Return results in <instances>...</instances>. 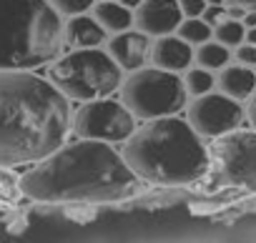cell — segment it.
Listing matches in <instances>:
<instances>
[{
	"instance_id": "obj_1",
	"label": "cell",
	"mask_w": 256,
	"mask_h": 243,
	"mask_svg": "<svg viewBox=\"0 0 256 243\" xmlns=\"http://www.w3.org/2000/svg\"><path fill=\"white\" fill-rule=\"evenodd\" d=\"M36 203H118L138 193L141 178L113 143L78 138L30 163L18 178Z\"/></svg>"
},
{
	"instance_id": "obj_2",
	"label": "cell",
	"mask_w": 256,
	"mask_h": 243,
	"mask_svg": "<svg viewBox=\"0 0 256 243\" xmlns=\"http://www.w3.org/2000/svg\"><path fill=\"white\" fill-rule=\"evenodd\" d=\"M73 131L70 100L30 70H0V168L28 166Z\"/></svg>"
},
{
	"instance_id": "obj_3",
	"label": "cell",
	"mask_w": 256,
	"mask_h": 243,
	"mask_svg": "<svg viewBox=\"0 0 256 243\" xmlns=\"http://www.w3.org/2000/svg\"><path fill=\"white\" fill-rule=\"evenodd\" d=\"M120 153L141 181L166 188L198 183L211 168L204 136L176 115L146 120L123 143Z\"/></svg>"
},
{
	"instance_id": "obj_4",
	"label": "cell",
	"mask_w": 256,
	"mask_h": 243,
	"mask_svg": "<svg viewBox=\"0 0 256 243\" xmlns=\"http://www.w3.org/2000/svg\"><path fill=\"white\" fill-rule=\"evenodd\" d=\"M63 48V15L48 0H0V70L48 65Z\"/></svg>"
},
{
	"instance_id": "obj_5",
	"label": "cell",
	"mask_w": 256,
	"mask_h": 243,
	"mask_svg": "<svg viewBox=\"0 0 256 243\" xmlns=\"http://www.w3.org/2000/svg\"><path fill=\"white\" fill-rule=\"evenodd\" d=\"M123 73L103 48H76L48 63V80L76 103L113 95L123 83Z\"/></svg>"
},
{
	"instance_id": "obj_6",
	"label": "cell",
	"mask_w": 256,
	"mask_h": 243,
	"mask_svg": "<svg viewBox=\"0 0 256 243\" xmlns=\"http://www.w3.org/2000/svg\"><path fill=\"white\" fill-rule=\"evenodd\" d=\"M118 98L138 120L176 115L188 105V90L181 73H171L156 65H144L128 73L118 88Z\"/></svg>"
},
{
	"instance_id": "obj_7",
	"label": "cell",
	"mask_w": 256,
	"mask_h": 243,
	"mask_svg": "<svg viewBox=\"0 0 256 243\" xmlns=\"http://www.w3.org/2000/svg\"><path fill=\"white\" fill-rule=\"evenodd\" d=\"M211 168L206 173L208 188H228L256 193V128L231 131L208 146Z\"/></svg>"
},
{
	"instance_id": "obj_8",
	"label": "cell",
	"mask_w": 256,
	"mask_h": 243,
	"mask_svg": "<svg viewBox=\"0 0 256 243\" xmlns=\"http://www.w3.org/2000/svg\"><path fill=\"white\" fill-rule=\"evenodd\" d=\"M134 131H136V115L126 108L123 100H113L110 95L86 100L73 113V133L78 138L126 143Z\"/></svg>"
},
{
	"instance_id": "obj_9",
	"label": "cell",
	"mask_w": 256,
	"mask_h": 243,
	"mask_svg": "<svg viewBox=\"0 0 256 243\" xmlns=\"http://www.w3.org/2000/svg\"><path fill=\"white\" fill-rule=\"evenodd\" d=\"M186 120L198 136L214 141V138L244 126L246 108L241 105V100L228 98L221 90L218 93L211 90V93H204V95H196L194 100H188Z\"/></svg>"
},
{
	"instance_id": "obj_10",
	"label": "cell",
	"mask_w": 256,
	"mask_h": 243,
	"mask_svg": "<svg viewBox=\"0 0 256 243\" xmlns=\"http://www.w3.org/2000/svg\"><path fill=\"white\" fill-rule=\"evenodd\" d=\"M184 20L178 0H141L134 10V28L144 30L151 38L176 33L178 23Z\"/></svg>"
},
{
	"instance_id": "obj_11",
	"label": "cell",
	"mask_w": 256,
	"mask_h": 243,
	"mask_svg": "<svg viewBox=\"0 0 256 243\" xmlns=\"http://www.w3.org/2000/svg\"><path fill=\"white\" fill-rule=\"evenodd\" d=\"M151 43H154V38L146 35L144 30L128 28L123 33L110 35L106 43V50L126 73H131V70H138L151 63Z\"/></svg>"
},
{
	"instance_id": "obj_12",
	"label": "cell",
	"mask_w": 256,
	"mask_h": 243,
	"mask_svg": "<svg viewBox=\"0 0 256 243\" xmlns=\"http://www.w3.org/2000/svg\"><path fill=\"white\" fill-rule=\"evenodd\" d=\"M151 65L171 73H184L194 65V45L178 38L176 33L158 35L151 43Z\"/></svg>"
},
{
	"instance_id": "obj_13",
	"label": "cell",
	"mask_w": 256,
	"mask_h": 243,
	"mask_svg": "<svg viewBox=\"0 0 256 243\" xmlns=\"http://www.w3.org/2000/svg\"><path fill=\"white\" fill-rule=\"evenodd\" d=\"M108 30L96 20L93 13H80L70 15L63 20V45L68 50L76 48H103L108 43Z\"/></svg>"
},
{
	"instance_id": "obj_14",
	"label": "cell",
	"mask_w": 256,
	"mask_h": 243,
	"mask_svg": "<svg viewBox=\"0 0 256 243\" xmlns=\"http://www.w3.org/2000/svg\"><path fill=\"white\" fill-rule=\"evenodd\" d=\"M216 88L236 100H246L256 90V70L241 63H228L216 75Z\"/></svg>"
},
{
	"instance_id": "obj_15",
	"label": "cell",
	"mask_w": 256,
	"mask_h": 243,
	"mask_svg": "<svg viewBox=\"0 0 256 243\" xmlns=\"http://www.w3.org/2000/svg\"><path fill=\"white\" fill-rule=\"evenodd\" d=\"M90 13L108 30V35H116V33L134 28V10L128 8L123 0H96Z\"/></svg>"
},
{
	"instance_id": "obj_16",
	"label": "cell",
	"mask_w": 256,
	"mask_h": 243,
	"mask_svg": "<svg viewBox=\"0 0 256 243\" xmlns=\"http://www.w3.org/2000/svg\"><path fill=\"white\" fill-rule=\"evenodd\" d=\"M231 58H234L231 48L218 43L216 38H211V40L194 48V63L201 65V68H208V70H221L224 65L231 63Z\"/></svg>"
},
{
	"instance_id": "obj_17",
	"label": "cell",
	"mask_w": 256,
	"mask_h": 243,
	"mask_svg": "<svg viewBox=\"0 0 256 243\" xmlns=\"http://www.w3.org/2000/svg\"><path fill=\"white\" fill-rule=\"evenodd\" d=\"M181 78H184V85H186V90H188L191 98L204 95V93H211V90L216 88V75H214V70L201 68V65H196V63H194L191 68H186Z\"/></svg>"
},
{
	"instance_id": "obj_18",
	"label": "cell",
	"mask_w": 256,
	"mask_h": 243,
	"mask_svg": "<svg viewBox=\"0 0 256 243\" xmlns=\"http://www.w3.org/2000/svg\"><path fill=\"white\" fill-rule=\"evenodd\" d=\"M176 35L196 48V45H201V43L214 38V25H208L201 15L198 18H184L178 23V28H176Z\"/></svg>"
},
{
	"instance_id": "obj_19",
	"label": "cell",
	"mask_w": 256,
	"mask_h": 243,
	"mask_svg": "<svg viewBox=\"0 0 256 243\" xmlns=\"http://www.w3.org/2000/svg\"><path fill=\"white\" fill-rule=\"evenodd\" d=\"M214 38L228 48H236L246 40V25L244 20H234V18H224L214 25Z\"/></svg>"
},
{
	"instance_id": "obj_20",
	"label": "cell",
	"mask_w": 256,
	"mask_h": 243,
	"mask_svg": "<svg viewBox=\"0 0 256 243\" xmlns=\"http://www.w3.org/2000/svg\"><path fill=\"white\" fill-rule=\"evenodd\" d=\"M48 3L63 15V18H70V15H80V13H90L96 0H48Z\"/></svg>"
},
{
	"instance_id": "obj_21",
	"label": "cell",
	"mask_w": 256,
	"mask_h": 243,
	"mask_svg": "<svg viewBox=\"0 0 256 243\" xmlns=\"http://www.w3.org/2000/svg\"><path fill=\"white\" fill-rule=\"evenodd\" d=\"M20 191V181H16L10 173H6L3 168H0V203H13L18 198Z\"/></svg>"
},
{
	"instance_id": "obj_22",
	"label": "cell",
	"mask_w": 256,
	"mask_h": 243,
	"mask_svg": "<svg viewBox=\"0 0 256 243\" xmlns=\"http://www.w3.org/2000/svg\"><path fill=\"white\" fill-rule=\"evenodd\" d=\"M234 60H236V63H241V65L256 68V45L244 40L241 45H236V50H234Z\"/></svg>"
},
{
	"instance_id": "obj_23",
	"label": "cell",
	"mask_w": 256,
	"mask_h": 243,
	"mask_svg": "<svg viewBox=\"0 0 256 243\" xmlns=\"http://www.w3.org/2000/svg\"><path fill=\"white\" fill-rule=\"evenodd\" d=\"M178 5H181L184 18H198V15H204L208 3L206 0H178Z\"/></svg>"
},
{
	"instance_id": "obj_24",
	"label": "cell",
	"mask_w": 256,
	"mask_h": 243,
	"mask_svg": "<svg viewBox=\"0 0 256 243\" xmlns=\"http://www.w3.org/2000/svg\"><path fill=\"white\" fill-rule=\"evenodd\" d=\"M201 18H204L208 25H216L218 20L226 18V5H206V10H204Z\"/></svg>"
},
{
	"instance_id": "obj_25",
	"label": "cell",
	"mask_w": 256,
	"mask_h": 243,
	"mask_svg": "<svg viewBox=\"0 0 256 243\" xmlns=\"http://www.w3.org/2000/svg\"><path fill=\"white\" fill-rule=\"evenodd\" d=\"M246 120L256 128V90L246 98Z\"/></svg>"
},
{
	"instance_id": "obj_26",
	"label": "cell",
	"mask_w": 256,
	"mask_h": 243,
	"mask_svg": "<svg viewBox=\"0 0 256 243\" xmlns=\"http://www.w3.org/2000/svg\"><path fill=\"white\" fill-rule=\"evenodd\" d=\"M244 25H246V28H254V25H256V8H248V10H246Z\"/></svg>"
},
{
	"instance_id": "obj_27",
	"label": "cell",
	"mask_w": 256,
	"mask_h": 243,
	"mask_svg": "<svg viewBox=\"0 0 256 243\" xmlns=\"http://www.w3.org/2000/svg\"><path fill=\"white\" fill-rule=\"evenodd\" d=\"M228 3H236V5H244V8H256V0H226V5Z\"/></svg>"
},
{
	"instance_id": "obj_28",
	"label": "cell",
	"mask_w": 256,
	"mask_h": 243,
	"mask_svg": "<svg viewBox=\"0 0 256 243\" xmlns=\"http://www.w3.org/2000/svg\"><path fill=\"white\" fill-rule=\"evenodd\" d=\"M246 43H254L256 45V25L254 28H246Z\"/></svg>"
},
{
	"instance_id": "obj_29",
	"label": "cell",
	"mask_w": 256,
	"mask_h": 243,
	"mask_svg": "<svg viewBox=\"0 0 256 243\" xmlns=\"http://www.w3.org/2000/svg\"><path fill=\"white\" fill-rule=\"evenodd\" d=\"M123 3H126L128 8H131V10H136V8L141 5V0H123Z\"/></svg>"
}]
</instances>
